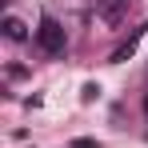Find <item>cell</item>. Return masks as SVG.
<instances>
[{
	"mask_svg": "<svg viewBox=\"0 0 148 148\" xmlns=\"http://www.w3.org/2000/svg\"><path fill=\"white\" fill-rule=\"evenodd\" d=\"M72 148H96V140H92V136H76Z\"/></svg>",
	"mask_w": 148,
	"mask_h": 148,
	"instance_id": "6",
	"label": "cell"
},
{
	"mask_svg": "<svg viewBox=\"0 0 148 148\" xmlns=\"http://www.w3.org/2000/svg\"><path fill=\"white\" fill-rule=\"evenodd\" d=\"M36 48L44 52V56H64L68 32H64V24L56 16H40V24H36Z\"/></svg>",
	"mask_w": 148,
	"mask_h": 148,
	"instance_id": "1",
	"label": "cell"
},
{
	"mask_svg": "<svg viewBox=\"0 0 148 148\" xmlns=\"http://www.w3.org/2000/svg\"><path fill=\"white\" fill-rule=\"evenodd\" d=\"M96 96H100V84H84V88H80V100H84V104H92Z\"/></svg>",
	"mask_w": 148,
	"mask_h": 148,
	"instance_id": "5",
	"label": "cell"
},
{
	"mask_svg": "<svg viewBox=\"0 0 148 148\" xmlns=\"http://www.w3.org/2000/svg\"><path fill=\"white\" fill-rule=\"evenodd\" d=\"M4 36H8V40H12V44H24L28 40V24L24 20H20V16H12V12H8V16H4Z\"/></svg>",
	"mask_w": 148,
	"mask_h": 148,
	"instance_id": "3",
	"label": "cell"
},
{
	"mask_svg": "<svg viewBox=\"0 0 148 148\" xmlns=\"http://www.w3.org/2000/svg\"><path fill=\"white\" fill-rule=\"evenodd\" d=\"M144 112H148V92H144Z\"/></svg>",
	"mask_w": 148,
	"mask_h": 148,
	"instance_id": "7",
	"label": "cell"
},
{
	"mask_svg": "<svg viewBox=\"0 0 148 148\" xmlns=\"http://www.w3.org/2000/svg\"><path fill=\"white\" fill-rule=\"evenodd\" d=\"M148 28V24H144ZM144 28H136V32H132V36H128V40H124L120 48L112 52V56H108V60H112V64H124V60H128V56H132V52H136V40H140V36H144Z\"/></svg>",
	"mask_w": 148,
	"mask_h": 148,
	"instance_id": "4",
	"label": "cell"
},
{
	"mask_svg": "<svg viewBox=\"0 0 148 148\" xmlns=\"http://www.w3.org/2000/svg\"><path fill=\"white\" fill-rule=\"evenodd\" d=\"M124 12H128V0H96V16L108 24H120Z\"/></svg>",
	"mask_w": 148,
	"mask_h": 148,
	"instance_id": "2",
	"label": "cell"
}]
</instances>
